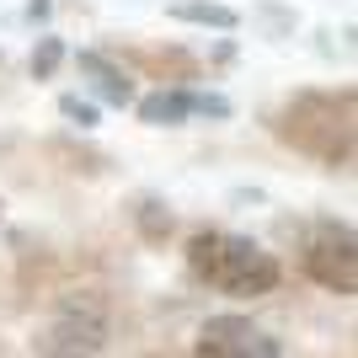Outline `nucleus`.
Segmentation results:
<instances>
[{
  "label": "nucleus",
  "instance_id": "obj_1",
  "mask_svg": "<svg viewBox=\"0 0 358 358\" xmlns=\"http://www.w3.org/2000/svg\"><path fill=\"white\" fill-rule=\"evenodd\" d=\"M273 134L305 161L348 171L353 166V91H294L273 113Z\"/></svg>",
  "mask_w": 358,
  "mask_h": 358
},
{
  "label": "nucleus",
  "instance_id": "obj_12",
  "mask_svg": "<svg viewBox=\"0 0 358 358\" xmlns=\"http://www.w3.org/2000/svg\"><path fill=\"white\" fill-rule=\"evenodd\" d=\"M0 209H6V203H0Z\"/></svg>",
  "mask_w": 358,
  "mask_h": 358
},
{
  "label": "nucleus",
  "instance_id": "obj_8",
  "mask_svg": "<svg viewBox=\"0 0 358 358\" xmlns=\"http://www.w3.org/2000/svg\"><path fill=\"white\" fill-rule=\"evenodd\" d=\"M59 59H64V43H59V38H43V43L32 48V75H38V80H48V75L59 70Z\"/></svg>",
  "mask_w": 358,
  "mask_h": 358
},
{
  "label": "nucleus",
  "instance_id": "obj_7",
  "mask_svg": "<svg viewBox=\"0 0 358 358\" xmlns=\"http://www.w3.org/2000/svg\"><path fill=\"white\" fill-rule=\"evenodd\" d=\"M80 75H91V80H96V91H102L107 102H134V80H129V75H123V64H113L107 59V54H96V48H86V54H80Z\"/></svg>",
  "mask_w": 358,
  "mask_h": 358
},
{
  "label": "nucleus",
  "instance_id": "obj_4",
  "mask_svg": "<svg viewBox=\"0 0 358 358\" xmlns=\"http://www.w3.org/2000/svg\"><path fill=\"white\" fill-rule=\"evenodd\" d=\"M102 348H107V305L102 299H70L38 331V353L43 358H96Z\"/></svg>",
  "mask_w": 358,
  "mask_h": 358
},
{
  "label": "nucleus",
  "instance_id": "obj_6",
  "mask_svg": "<svg viewBox=\"0 0 358 358\" xmlns=\"http://www.w3.org/2000/svg\"><path fill=\"white\" fill-rule=\"evenodd\" d=\"M139 118L155 129H177V123L198 118V91H150L139 102Z\"/></svg>",
  "mask_w": 358,
  "mask_h": 358
},
{
  "label": "nucleus",
  "instance_id": "obj_3",
  "mask_svg": "<svg viewBox=\"0 0 358 358\" xmlns=\"http://www.w3.org/2000/svg\"><path fill=\"white\" fill-rule=\"evenodd\" d=\"M299 262H305V273H310L327 294H343V299H348V294L358 289V241H353V230H348V224H337V220L315 224L310 236H305Z\"/></svg>",
  "mask_w": 358,
  "mask_h": 358
},
{
  "label": "nucleus",
  "instance_id": "obj_2",
  "mask_svg": "<svg viewBox=\"0 0 358 358\" xmlns=\"http://www.w3.org/2000/svg\"><path fill=\"white\" fill-rule=\"evenodd\" d=\"M187 268L193 278H203L209 289L230 299H257V294H273L284 268L268 246H257L252 236H236V230H193L187 236Z\"/></svg>",
  "mask_w": 358,
  "mask_h": 358
},
{
  "label": "nucleus",
  "instance_id": "obj_5",
  "mask_svg": "<svg viewBox=\"0 0 358 358\" xmlns=\"http://www.w3.org/2000/svg\"><path fill=\"white\" fill-rule=\"evenodd\" d=\"M193 353L198 358H278V343L262 327H252L246 315H209Z\"/></svg>",
  "mask_w": 358,
  "mask_h": 358
},
{
  "label": "nucleus",
  "instance_id": "obj_10",
  "mask_svg": "<svg viewBox=\"0 0 358 358\" xmlns=\"http://www.w3.org/2000/svg\"><path fill=\"white\" fill-rule=\"evenodd\" d=\"M139 224H145L150 241H161L166 230H171V214H161V203H139Z\"/></svg>",
  "mask_w": 358,
  "mask_h": 358
},
{
  "label": "nucleus",
  "instance_id": "obj_9",
  "mask_svg": "<svg viewBox=\"0 0 358 358\" xmlns=\"http://www.w3.org/2000/svg\"><path fill=\"white\" fill-rule=\"evenodd\" d=\"M182 22H209V27H236V11L224 6H177Z\"/></svg>",
  "mask_w": 358,
  "mask_h": 358
},
{
  "label": "nucleus",
  "instance_id": "obj_11",
  "mask_svg": "<svg viewBox=\"0 0 358 358\" xmlns=\"http://www.w3.org/2000/svg\"><path fill=\"white\" fill-rule=\"evenodd\" d=\"M59 113L75 123V129H91V123H96V107L80 102V96H59Z\"/></svg>",
  "mask_w": 358,
  "mask_h": 358
}]
</instances>
